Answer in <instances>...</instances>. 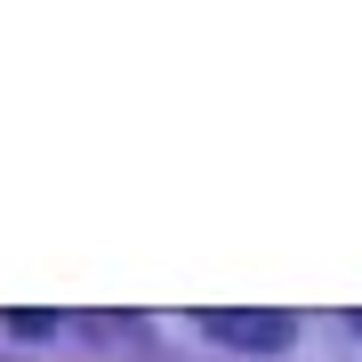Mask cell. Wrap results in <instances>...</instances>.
Here are the masks:
<instances>
[{
	"label": "cell",
	"mask_w": 362,
	"mask_h": 362,
	"mask_svg": "<svg viewBox=\"0 0 362 362\" xmlns=\"http://www.w3.org/2000/svg\"><path fill=\"white\" fill-rule=\"evenodd\" d=\"M202 330L218 338V346H242V354H282L290 338H298V322L290 314H202Z\"/></svg>",
	"instance_id": "6da1fadb"
},
{
	"label": "cell",
	"mask_w": 362,
	"mask_h": 362,
	"mask_svg": "<svg viewBox=\"0 0 362 362\" xmlns=\"http://www.w3.org/2000/svg\"><path fill=\"white\" fill-rule=\"evenodd\" d=\"M354 330H362V314H354Z\"/></svg>",
	"instance_id": "7a4b0ae2"
}]
</instances>
